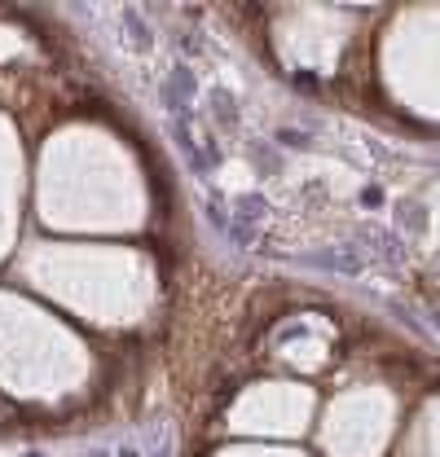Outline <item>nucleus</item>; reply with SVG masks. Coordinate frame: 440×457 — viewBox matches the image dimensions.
<instances>
[{
	"mask_svg": "<svg viewBox=\"0 0 440 457\" xmlns=\"http://www.w3.org/2000/svg\"><path fill=\"white\" fill-rule=\"evenodd\" d=\"M168 128H172V141H176V150H181L185 168H189L194 176H211V158H207V145L189 137V119H185V114H176V119H172Z\"/></svg>",
	"mask_w": 440,
	"mask_h": 457,
	"instance_id": "1",
	"label": "nucleus"
},
{
	"mask_svg": "<svg viewBox=\"0 0 440 457\" xmlns=\"http://www.w3.org/2000/svg\"><path fill=\"white\" fill-rule=\"evenodd\" d=\"M163 102H168V114H185V102H194V71L189 67H172V75L163 79Z\"/></svg>",
	"mask_w": 440,
	"mask_h": 457,
	"instance_id": "2",
	"label": "nucleus"
},
{
	"mask_svg": "<svg viewBox=\"0 0 440 457\" xmlns=\"http://www.w3.org/2000/svg\"><path fill=\"white\" fill-rule=\"evenodd\" d=\"M211 102H216V123H220V128H238V106H234L229 93H216Z\"/></svg>",
	"mask_w": 440,
	"mask_h": 457,
	"instance_id": "3",
	"label": "nucleus"
},
{
	"mask_svg": "<svg viewBox=\"0 0 440 457\" xmlns=\"http://www.w3.org/2000/svg\"><path fill=\"white\" fill-rule=\"evenodd\" d=\"M308 264H326V268H339V273H356L361 259L356 255H308Z\"/></svg>",
	"mask_w": 440,
	"mask_h": 457,
	"instance_id": "4",
	"label": "nucleus"
},
{
	"mask_svg": "<svg viewBox=\"0 0 440 457\" xmlns=\"http://www.w3.org/2000/svg\"><path fill=\"white\" fill-rule=\"evenodd\" d=\"M278 145H286V150H295V145H308V132H295V128H282V132H278Z\"/></svg>",
	"mask_w": 440,
	"mask_h": 457,
	"instance_id": "5",
	"label": "nucleus"
},
{
	"mask_svg": "<svg viewBox=\"0 0 440 457\" xmlns=\"http://www.w3.org/2000/svg\"><path fill=\"white\" fill-rule=\"evenodd\" d=\"M361 207H370V211L383 207V189H379V185H366V189H361Z\"/></svg>",
	"mask_w": 440,
	"mask_h": 457,
	"instance_id": "6",
	"label": "nucleus"
},
{
	"mask_svg": "<svg viewBox=\"0 0 440 457\" xmlns=\"http://www.w3.org/2000/svg\"><path fill=\"white\" fill-rule=\"evenodd\" d=\"M27 457H40V453H27Z\"/></svg>",
	"mask_w": 440,
	"mask_h": 457,
	"instance_id": "7",
	"label": "nucleus"
},
{
	"mask_svg": "<svg viewBox=\"0 0 440 457\" xmlns=\"http://www.w3.org/2000/svg\"><path fill=\"white\" fill-rule=\"evenodd\" d=\"M436 325H440V313H436Z\"/></svg>",
	"mask_w": 440,
	"mask_h": 457,
	"instance_id": "8",
	"label": "nucleus"
},
{
	"mask_svg": "<svg viewBox=\"0 0 440 457\" xmlns=\"http://www.w3.org/2000/svg\"><path fill=\"white\" fill-rule=\"evenodd\" d=\"M97 457H106V453H97Z\"/></svg>",
	"mask_w": 440,
	"mask_h": 457,
	"instance_id": "9",
	"label": "nucleus"
}]
</instances>
